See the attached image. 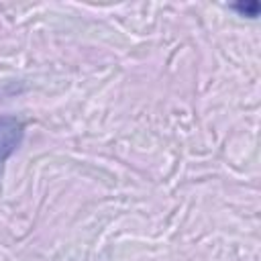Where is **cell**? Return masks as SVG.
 <instances>
[{
  "label": "cell",
  "mask_w": 261,
  "mask_h": 261,
  "mask_svg": "<svg viewBox=\"0 0 261 261\" xmlns=\"http://www.w3.org/2000/svg\"><path fill=\"white\" fill-rule=\"evenodd\" d=\"M24 139V122L12 114L0 116V175L4 161L20 147Z\"/></svg>",
  "instance_id": "6da1fadb"
},
{
  "label": "cell",
  "mask_w": 261,
  "mask_h": 261,
  "mask_svg": "<svg viewBox=\"0 0 261 261\" xmlns=\"http://www.w3.org/2000/svg\"><path fill=\"white\" fill-rule=\"evenodd\" d=\"M230 8H232L234 12H239L241 16H247V18H257V14H259V2H255V0L230 4Z\"/></svg>",
  "instance_id": "7a4b0ae2"
}]
</instances>
